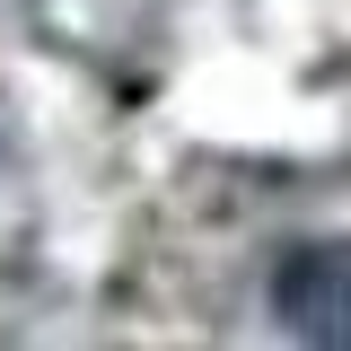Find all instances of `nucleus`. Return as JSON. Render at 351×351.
Listing matches in <instances>:
<instances>
[{
	"label": "nucleus",
	"instance_id": "f257e3e1",
	"mask_svg": "<svg viewBox=\"0 0 351 351\" xmlns=\"http://www.w3.org/2000/svg\"><path fill=\"white\" fill-rule=\"evenodd\" d=\"M272 325L299 343H334L351 351V237H299L263 281Z\"/></svg>",
	"mask_w": 351,
	"mask_h": 351
}]
</instances>
